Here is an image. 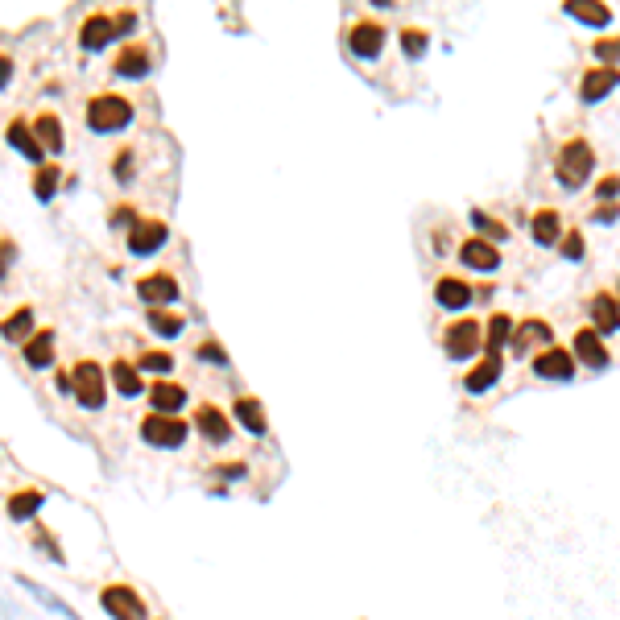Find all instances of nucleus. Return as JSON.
Here are the masks:
<instances>
[{
    "label": "nucleus",
    "mask_w": 620,
    "mask_h": 620,
    "mask_svg": "<svg viewBox=\"0 0 620 620\" xmlns=\"http://www.w3.org/2000/svg\"><path fill=\"white\" fill-rule=\"evenodd\" d=\"M137 120V108L133 99L120 96V91H99L83 104V125L99 137H112V133H125L128 125Z\"/></svg>",
    "instance_id": "f257e3e1"
},
{
    "label": "nucleus",
    "mask_w": 620,
    "mask_h": 620,
    "mask_svg": "<svg viewBox=\"0 0 620 620\" xmlns=\"http://www.w3.org/2000/svg\"><path fill=\"white\" fill-rule=\"evenodd\" d=\"M71 397L79 410L96 413L108 405V369L99 360H75L71 364Z\"/></svg>",
    "instance_id": "f03ea898"
},
{
    "label": "nucleus",
    "mask_w": 620,
    "mask_h": 620,
    "mask_svg": "<svg viewBox=\"0 0 620 620\" xmlns=\"http://www.w3.org/2000/svg\"><path fill=\"white\" fill-rule=\"evenodd\" d=\"M99 608L112 620H149V600L125 579H112V584L99 587Z\"/></svg>",
    "instance_id": "7ed1b4c3"
},
{
    "label": "nucleus",
    "mask_w": 620,
    "mask_h": 620,
    "mask_svg": "<svg viewBox=\"0 0 620 620\" xmlns=\"http://www.w3.org/2000/svg\"><path fill=\"white\" fill-rule=\"evenodd\" d=\"M137 434H141V442L153 451H178L182 442L190 439V426L182 422V418H170V413H145Z\"/></svg>",
    "instance_id": "20e7f679"
},
{
    "label": "nucleus",
    "mask_w": 620,
    "mask_h": 620,
    "mask_svg": "<svg viewBox=\"0 0 620 620\" xmlns=\"http://www.w3.org/2000/svg\"><path fill=\"white\" fill-rule=\"evenodd\" d=\"M137 298L145 302V310H162V306H174L182 298V286L178 278H174L170 269H153V273H141V278L133 281Z\"/></svg>",
    "instance_id": "39448f33"
},
{
    "label": "nucleus",
    "mask_w": 620,
    "mask_h": 620,
    "mask_svg": "<svg viewBox=\"0 0 620 620\" xmlns=\"http://www.w3.org/2000/svg\"><path fill=\"white\" fill-rule=\"evenodd\" d=\"M166 244H170V224L158 216H141L125 232V249L133 252V257H153V252H162Z\"/></svg>",
    "instance_id": "423d86ee"
},
{
    "label": "nucleus",
    "mask_w": 620,
    "mask_h": 620,
    "mask_svg": "<svg viewBox=\"0 0 620 620\" xmlns=\"http://www.w3.org/2000/svg\"><path fill=\"white\" fill-rule=\"evenodd\" d=\"M190 431H195L207 447H228V442H232V413H224L216 401H198Z\"/></svg>",
    "instance_id": "0eeeda50"
},
{
    "label": "nucleus",
    "mask_w": 620,
    "mask_h": 620,
    "mask_svg": "<svg viewBox=\"0 0 620 620\" xmlns=\"http://www.w3.org/2000/svg\"><path fill=\"white\" fill-rule=\"evenodd\" d=\"M592 166H595V158H592V145L587 141H566L563 149H558V182L563 187H584L587 182V174H592Z\"/></svg>",
    "instance_id": "6e6552de"
},
{
    "label": "nucleus",
    "mask_w": 620,
    "mask_h": 620,
    "mask_svg": "<svg viewBox=\"0 0 620 620\" xmlns=\"http://www.w3.org/2000/svg\"><path fill=\"white\" fill-rule=\"evenodd\" d=\"M42 509H46V488H37V484H21L5 496V517H9L13 525H34Z\"/></svg>",
    "instance_id": "1a4fd4ad"
},
{
    "label": "nucleus",
    "mask_w": 620,
    "mask_h": 620,
    "mask_svg": "<svg viewBox=\"0 0 620 620\" xmlns=\"http://www.w3.org/2000/svg\"><path fill=\"white\" fill-rule=\"evenodd\" d=\"M153 71V50L145 42H125L112 58V75L117 79H145Z\"/></svg>",
    "instance_id": "9d476101"
},
{
    "label": "nucleus",
    "mask_w": 620,
    "mask_h": 620,
    "mask_svg": "<svg viewBox=\"0 0 620 620\" xmlns=\"http://www.w3.org/2000/svg\"><path fill=\"white\" fill-rule=\"evenodd\" d=\"M55 356H58V335L50 327H37L25 343H21V360H25L34 372L55 369Z\"/></svg>",
    "instance_id": "9b49d317"
},
{
    "label": "nucleus",
    "mask_w": 620,
    "mask_h": 620,
    "mask_svg": "<svg viewBox=\"0 0 620 620\" xmlns=\"http://www.w3.org/2000/svg\"><path fill=\"white\" fill-rule=\"evenodd\" d=\"M145 397H149V413H170V418H178L182 405L190 401L187 385H178V381H153L149 389H145Z\"/></svg>",
    "instance_id": "f8f14e48"
},
{
    "label": "nucleus",
    "mask_w": 620,
    "mask_h": 620,
    "mask_svg": "<svg viewBox=\"0 0 620 620\" xmlns=\"http://www.w3.org/2000/svg\"><path fill=\"white\" fill-rule=\"evenodd\" d=\"M5 141H9V149H17L21 158H25L29 166H42L46 162V149L37 145V137H34V125H29V117H13L9 120V128H5Z\"/></svg>",
    "instance_id": "ddd939ff"
},
{
    "label": "nucleus",
    "mask_w": 620,
    "mask_h": 620,
    "mask_svg": "<svg viewBox=\"0 0 620 620\" xmlns=\"http://www.w3.org/2000/svg\"><path fill=\"white\" fill-rule=\"evenodd\" d=\"M480 343H484V335H480V327L472 323V319H459V323H451L447 335H442V348H447L451 360H468V356H476Z\"/></svg>",
    "instance_id": "4468645a"
},
{
    "label": "nucleus",
    "mask_w": 620,
    "mask_h": 620,
    "mask_svg": "<svg viewBox=\"0 0 620 620\" xmlns=\"http://www.w3.org/2000/svg\"><path fill=\"white\" fill-rule=\"evenodd\" d=\"M348 50L356 58H377L381 50H385V25H377V21H356V25L348 29Z\"/></svg>",
    "instance_id": "2eb2a0df"
},
{
    "label": "nucleus",
    "mask_w": 620,
    "mask_h": 620,
    "mask_svg": "<svg viewBox=\"0 0 620 620\" xmlns=\"http://www.w3.org/2000/svg\"><path fill=\"white\" fill-rule=\"evenodd\" d=\"M117 42V25H112V13H87L79 25V46L87 50V55H96V50H104V46Z\"/></svg>",
    "instance_id": "dca6fc26"
},
{
    "label": "nucleus",
    "mask_w": 620,
    "mask_h": 620,
    "mask_svg": "<svg viewBox=\"0 0 620 620\" xmlns=\"http://www.w3.org/2000/svg\"><path fill=\"white\" fill-rule=\"evenodd\" d=\"M232 422L244 426V434H252V439H265L269 434V418H265V405L257 401V397H236L232 401Z\"/></svg>",
    "instance_id": "f3484780"
},
{
    "label": "nucleus",
    "mask_w": 620,
    "mask_h": 620,
    "mask_svg": "<svg viewBox=\"0 0 620 620\" xmlns=\"http://www.w3.org/2000/svg\"><path fill=\"white\" fill-rule=\"evenodd\" d=\"M29 125H34L37 145H42L50 158H58V153L66 149V133H63V120H58V112H37Z\"/></svg>",
    "instance_id": "a211bd4d"
},
{
    "label": "nucleus",
    "mask_w": 620,
    "mask_h": 620,
    "mask_svg": "<svg viewBox=\"0 0 620 620\" xmlns=\"http://www.w3.org/2000/svg\"><path fill=\"white\" fill-rule=\"evenodd\" d=\"M459 261L468 265V269L493 273V269H501V252H496V244H488V240H480V236H472V240H463V249H459Z\"/></svg>",
    "instance_id": "6ab92c4d"
},
{
    "label": "nucleus",
    "mask_w": 620,
    "mask_h": 620,
    "mask_svg": "<svg viewBox=\"0 0 620 620\" xmlns=\"http://www.w3.org/2000/svg\"><path fill=\"white\" fill-rule=\"evenodd\" d=\"M534 372H538L542 381H571L575 377V356L563 348H550L534 360Z\"/></svg>",
    "instance_id": "aec40b11"
},
{
    "label": "nucleus",
    "mask_w": 620,
    "mask_h": 620,
    "mask_svg": "<svg viewBox=\"0 0 620 620\" xmlns=\"http://www.w3.org/2000/svg\"><path fill=\"white\" fill-rule=\"evenodd\" d=\"M108 381H112V385H117V393H120V397H128V401L145 393L141 369H137L133 360H112V364H108Z\"/></svg>",
    "instance_id": "412c9836"
},
{
    "label": "nucleus",
    "mask_w": 620,
    "mask_h": 620,
    "mask_svg": "<svg viewBox=\"0 0 620 620\" xmlns=\"http://www.w3.org/2000/svg\"><path fill=\"white\" fill-rule=\"evenodd\" d=\"M34 331H37L34 306H17V310H9V315L0 319V340H9V343H25Z\"/></svg>",
    "instance_id": "4be33fe9"
},
{
    "label": "nucleus",
    "mask_w": 620,
    "mask_h": 620,
    "mask_svg": "<svg viewBox=\"0 0 620 620\" xmlns=\"http://www.w3.org/2000/svg\"><path fill=\"white\" fill-rule=\"evenodd\" d=\"M620 83V71L616 66H600V71H587L584 75V83H579V99L584 104H600L604 96H608L612 87Z\"/></svg>",
    "instance_id": "5701e85b"
},
{
    "label": "nucleus",
    "mask_w": 620,
    "mask_h": 620,
    "mask_svg": "<svg viewBox=\"0 0 620 620\" xmlns=\"http://www.w3.org/2000/svg\"><path fill=\"white\" fill-rule=\"evenodd\" d=\"M145 327H149L158 340H178L187 331V315H178L174 306H162V310H145Z\"/></svg>",
    "instance_id": "b1692460"
},
{
    "label": "nucleus",
    "mask_w": 620,
    "mask_h": 620,
    "mask_svg": "<svg viewBox=\"0 0 620 620\" xmlns=\"http://www.w3.org/2000/svg\"><path fill=\"white\" fill-rule=\"evenodd\" d=\"M434 302L447 306V310H463V306H472V286L463 278H439Z\"/></svg>",
    "instance_id": "393cba45"
},
{
    "label": "nucleus",
    "mask_w": 620,
    "mask_h": 620,
    "mask_svg": "<svg viewBox=\"0 0 620 620\" xmlns=\"http://www.w3.org/2000/svg\"><path fill=\"white\" fill-rule=\"evenodd\" d=\"M58 187H63V166H58V162H42V166H37V170H34V195H37V203H55Z\"/></svg>",
    "instance_id": "a878e982"
},
{
    "label": "nucleus",
    "mask_w": 620,
    "mask_h": 620,
    "mask_svg": "<svg viewBox=\"0 0 620 620\" xmlns=\"http://www.w3.org/2000/svg\"><path fill=\"white\" fill-rule=\"evenodd\" d=\"M587 310H592V323H595V335H612L620 327V306L612 302L608 294H595L592 298V306H587Z\"/></svg>",
    "instance_id": "bb28decb"
},
{
    "label": "nucleus",
    "mask_w": 620,
    "mask_h": 620,
    "mask_svg": "<svg viewBox=\"0 0 620 620\" xmlns=\"http://www.w3.org/2000/svg\"><path fill=\"white\" fill-rule=\"evenodd\" d=\"M575 351H579V360H584L587 369H608V348L600 343V335H595L592 327L575 335Z\"/></svg>",
    "instance_id": "cd10ccee"
},
{
    "label": "nucleus",
    "mask_w": 620,
    "mask_h": 620,
    "mask_svg": "<svg viewBox=\"0 0 620 620\" xmlns=\"http://www.w3.org/2000/svg\"><path fill=\"white\" fill-rule=\"evenodd\" d=\"M29 546H34L37 554H46L50 563L66 566V550L58 546V534H55V530H46V525H37V522H34V534H29Z\"/></svg>",
    "instance_id": "c85d7f7f"
},
{
    "label": "nucleus",
    "mask_w": 620,
    "mask_h": 620,
    "mask_svg": "<svg viewBox=\"0 0 620 620\" xmlns=\"http://www.w3.org/2000/svg\"><path fill=\"white\" fill-rule=\"evenodd\" d=\"M137 369L149 372V377H158V381H166L174 372V351H166V348L141 351V356H137Z\"/></svg>",
    "instance_id": "c756f323"
},
{
    "label": "nucleus",
    "mask_w": 620,
    "mask_h": 620,
    "mask_svg": "<svg viewBox=\"0 0 620 620\" xmlns=\"http://www.w3.org/2000/svg\"><path fill=\"white\" fill-rule=\"evenodd\" d=\"M501 356H488L484 364H476V369L468 372V393H484V389H493L496 381H501Z\"/></svg>",
    "instance_id": "7c9ffc66"
},
{
    "label": "nucleus",
    "mask_w": 620,
    "mask_h": 620,
    "mask_svg": "<svg viewBox=\"0 0 620 620\" xmlns=\"http://www.w3.org/2000/svg\"><path fill=\"white\" fill-rule=\"evenodd\" d=\"M566 13L575 21H584V25H608L612 13L604 9V5H595V0H566Z\"/></svg>",
    "instance_id": "2f4dec72"
},
{
    "label": "nucleus",
    "mask_w": 620,
    "mask_h": 620,
    "mask_svg": "<svg viewBox=\"0 0 620 620\" xmlns=\"http://www.w3.org/2000/svg\"><path fill=\"white\" fill-rule=\"evenodd\" d=\"M509 340H513V319L509 315H493V319H488V335H484L488 351H493V356H501V348Z\"/></svg>",
    "instance_id": "473e14b6"
},
{
    "label": "nucleus",
    "mask_w": 620,
    "mask_h": 620,
    "mask_svg": "<svg viewBox=\"0 0 620 620\" xmlns=\"http://www.w3.org/2000/svg\"><path fill=\"white\" fill-rule=\"evenodd\" d=\"M133 174H137V153H133V145H120L117 158H112V178H117L120 187H128Z\"/></svg>",
    "instance_id": "72a5a7b5"
},
{
    "label": "nucleus",
    "mask_w": 620,
    "mask_h": 620,
    "mask_svg": "<svg viewBox=\"0 0 620 620\" xmlns=\"http://www.w3.org/2000/svg\"><path fill=\"white\" fill-rule=\"evenodd\" d=\"M513 343H517V348H530V343H550V327L542 323V319L522 323V327H517V335H513Z\"/></svg>",
    "instance_id": "f704fd0d"
},
{
    "label": "nucleus",
    "mask_w": 620,
    "mask_h": 620,
    "mask_svg": "<svg viewBox=\"0 0 620 620\" xmlns=\"http://www.w3.org/2000/svg\"><path fill=\"white\" fill-rule=\"evenodd\" d=\"M534 240L538 244H554L558 240V216L554 211H538V216H534Z\"/></svg>",
    "instance_id": "c9c22d12"
},
{
    "label": "nucleus",
    "mask_w": 620,
    "mask_h": 620,
    "mask_svg": "<svg viewBox=\"0 0 620 620\" xmlns=\"http://www.w3.org/2000/svg\"><path fill=\"white\" fill-rule=\"evenodd\" d=\"M216 472L219 480H224V484H236V480H249V463H244V459H224V463H216Z\"/></svg>",
    "instance_id": "e433bc0d"
},
{
    "label": "nucleus",
    "mask_w": 620,
    "mask_h": 620,
    "mask_svg": "<svg viewBox=\"0 0 620 620\" xmlns=\"http://www.w3.org/2000/svg\"><path fill=\"white\" fill-rule=\"evenodd\" d=\"M195 360H207V364H216V369H228V351L219 348V340H203V343H198Z\"/></svg>",
    "instance_id": "4c0bfd02"
},
{
    "label": "nucleus",
    "mask_w": 620,
    "mask_h": 620,
    "mask_svg": "<svg viewBox=\"0 0 620 620\" xmlns=\"http://www.w3.org/2000/svg\"><path fill=\"white\" fill-rule=\"evenodd\" d=\"M426 46H431V37H426L422 29H405V34H401V50H405L410 58H422Z\"/></svg>",
    "instance_id": "58836bf2"
},
{
    "label": "nucleus",
    "mask_w": 620,
    "mask_h": 620,
    "mask_svg": "<svg viewBox=\"0 0 620 620\" xmlns=\"http://www.w3.org/2000/svg\"><path fill=\"white\" fill-rule=\"evenodd\" d=\"M137 219H141V211H137V207H133V203H120V207H112V216H108V224H112V228H125V232H128V228H133V224H137Z\"/></svg>",
    "instance_id": "ea45409f"
},
{
    "label": "nucleus",
    "mask_w": 620,
    "mask_h": 620,
    "mask_svg": "<svg viewBox=\"0 0 620 620\" xmlns=\"http://www.w3.org/2000/svg\"><path fill=\"white\" fill-rule=\"evenodd\" d=\"M472 224H476V228H480V232H484V236H496V240H504V236H509V228H504L501 219L484 216V211H472Z\"/></svg>",
    "instance_id": "a19ab883"
},
{
    "label": "nucleus",
    "mask_w": 620,
    "mask_h": 620,
    "mask_svg": "<svg viewBox=\"0 0 620 620\" xmlns=\"http://www.w3.org/2000/svg\"><path fill=\"white\" fill-rule=\"evenodd\" d=\"M595 58H600L604 66H616L620 63V37H604V42H595Z\"/></svg>",
    "instance_id": "79ce46f5"
},
{
    "label": "nucleus",
    "mask_w": 620,
    "mask_h": 620,
    "mask_svg": "<svg viewBox=\"0 0 620 620\" xmlns=\"http://www.w3.org/2000/svg\"><path fill=\"white\" fill-rule=\"evenodd\" d=\"M137 9H120V13H112V25H117V37H128L137 29Z\"/></svg>",
    "instance_id": "37998d69"
},
{
    "label": "nucleus",
    "mask_w": 620,
    "mask_h": 620,
    "mask_svg": "<svg viewBox=\"0 0 620 620\" xmlns=\"http://www.w3.org/2000/svg\"><path fill=\"white\" fill-rule=\"evenodd\" d=\"M563 257H566V261H579V257H584V240H579V232H566Z\"/></svg>",
    "instance_id": "c03bdc74"
},
{
    "label": "nucleus",
    "mask_w": 620,
    "mask_h": 620,
    "mask_svg": "<svg viewBox=\"0 0 620 620\" xmlns=\"http://www.w3.org/2000/svg\"><path fill=\"white\" fill-rule=\"evenodd\" d=\"M13 71H17V66H13V55H5V50H0V91L13 87Z\"/></svg>",
    "instance_id": "a18cd8bd"
},
{
    "label": "nucleus",
    "mask_w": 620,
    "mask_h": 620,
    "mask_svg": "<svg viewBox=\"0 0 620 620\" xmlns=\"http://www.w3.org/2000/svg\"><path fill=\"white\" fill-rule=\"evenodd\" d=\"M13 261H17V244H13L9 236H0V265H5V269H9Z\"/></svg>",
    "instance_id": "49530a36"
},
{
    "label": "nucleus",
    "mask_w": 620,
    "mask_h": 620,
    "mask_svg": "<svg viewBox=\"0 0 620 620\" xmlns=\"http://www.w3.org/2000/svg\"><path fill=\"white\" fill-rule=\"evenodd\" d=\"M616 216H620V207H616V203H608V207H600V211H595V219H600V224H612Z\"/></svg>",
    "instance_id": "de8ad7c7"
},
{
    "label": "nucleus",
    "mask_w": 620,
    "mask_h": 620,
    "mask_svg": "<svg viewBox=\"0 0 620 620\" xmlns=\"http://www.w3.org/2000/svg\"><path fill=\"white\" fill-rule=\"evenodd\" d=\"M55 385H58V393L66 397V393H71V372H66V369H63V372H55Z\"/></svg>",
    "instance_id": "09e8293b"
},
{
    "label": "nucleus",
    "mask_w": 620,
    "mask_h": 620,
    "mask_svg": "<svg viewBox=\"0 0 620 620\" xmlns=\"http://www.w3.org/2000/svg\"><path fill=\"white\" fill-rule=\"evenodd\" d=\"M616 190H620V178H604V182H600V195H608V198H612Z\"/></svg>",
    "instance_id": "8fccbe9b"
},
{
    "label": "nucleus",
    "mask_w": 620,
    "mask_h": 620,
    "mask_svg": "<svg viewBox=\"0 0 620 620\" xmlns=\"http://www.w3.org/2000/svg\"><path fill=\"white\" fill-rule=\"evenodd\" d=\"M0 278H5V265H0Z\"/></svg>",
    "instance_id": "3c124183"
}]
</instances>
